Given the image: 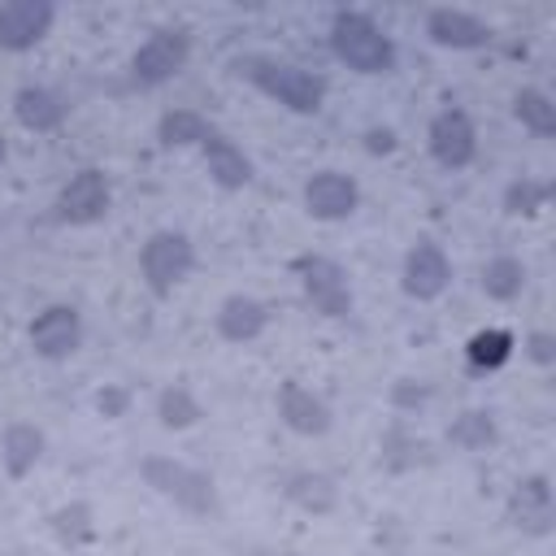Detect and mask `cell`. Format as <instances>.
Returning a JSON list of instances; mask_svg holds the SVG:
<instances>
[{"mask_svg": "<svg viewBox=\"0 0 556 556\" xmlns=\"http://www.w3.org/2000/svg\"><path fill=\"white\" fill-rule=\"evenodd\" d=\"M182 65H187V35H178V30H156V35L135 52L130 74H135V83L156 87V83L174 78Z\"/></svg>", "mask_w": 556, "mask_h": 556, "instance_id": "7", "label": "cell"}, {"mask_svg": "<svg viewBox=\"0 0 556 556\" xmlns=\"http://www.w3.org/2000/svg\"><path fill=\"white\" fill-rule=\"evenodd\" d=\"M139 265H143L148 287H152L156 295H165V291H174V287H178V282L191 274L195 252H191L187 235H178V230H156V235L143 243Z\"/></svg>", "mask_w": 556, "mask_h": 556, "instance_id": "4", "label": "cell"}, {"mask_svg": "<svg viewBox=\"0 0 556 556\" xmlns=\"http://www.w3.org/2000/svg\"><path fill=\"white\" fill-rule=\"evenodd\" d=\"M521 282H526V269H521V261H513V256H495V261L482 269V291H486L491 300H513V295H521Z\"/></svg>", "mask_w": 556, "mask_h": 556, "instance_id": "21", "label": "cell"}, {"mask_svg": "<svg viewBox=\"0 0 556 556\" xmlns=\"http://www.w3.org/2000/svg\"><path fill=\"white\" fill-rule=\"evenodd\" d=\"M200 417V404L182 391V387H169L165 395H161V421L169 426V430H182V426H191Z\"/></svg>", "mask_w": 556, "mask_h": 556, "instance_id": "26", "label": "cell"}, {"mask_svg": "<svg viewBox=\"0 0 556 556\" xmlns=\"http://www.w3.org/2000/svg\"><path fill=\"white\" fill-rule=\"evenodd\" d=\"M139 473L148 478V486H156L165 500H174V504L187 508V513H213V508H217L213 482H208V473H200V469H187V465L165 460V456H148V460L139 465Z\"/></svg>", "mask_w": 556, "mask_h": 556, "instance_id": "3", "label": "cell"}, {"mask_svg": "<svg viewBox=\"0 0 556 556\" xmlns=\"http://www.w3.org/2000/svg\"><path fill=\"white\" fill-rule=\"evenodd\" d=\"M83 343V321L70 304H48L35 321H30V348L48 361H65L74 348Z\"/></svg>", "mask_w": 556, "mask_h": 556, "instance_id": "8", "label": "cell"}, {"mask_svg": "<svg viewBox=\"0 0 556 556\" xmlns=\"http://www.w3.org/2000/svg\"><path fill=\"white\" fill-rule=\"evenodd\" d=\"M278 413H282V421H287L295 434H321V430L330 426V408H326L308 387H300V382H282V391H278Z\"/></svg>", "mask_w": 556, "mask_h": 556, "instance_id": "14", "label": "cell"}, {"mask_svg": "<svg viewBox=\"0 0 556 556\" xmlns=\"http://www.w3.org/2000/svg\"><path fill=\"white\" fill-rule=\"evenodd\" d=\"M52 26V4L43 0H17V4H4L0 9V48H35Z\"/></svg>", "mask_w": 556, "mask_h": 556, "instance_id": "11", "label": "cell"}, {"mask_svg": "<svg viewBox=\"0 0 556 556\" xmlns=\"http://www.w3.org/2000/svg\"><path fill=\"white\" fill-rule=\"evenodd\" d=\"M452 282V265L443 256L439 243H417L404 261V291L417 295V300H434L443 295V287Z\"/></svg>", "mask_w": 556, "mask_h": 556, "instance_id": "12", "label": "cell"}, {"mask_svg": "<svg viewBox=\"0 0 556 556\" xmlns=\"http://www.w3.org/2000/svg\"><path fill=\"white\" fill-rule=\"evenodd\" d=\"M208 135H213V126H208L200 113H191V109H174V113L161 117V143H169V148L204 143Z\"/></svg>", "mask_w": 556, "mask_h": 556, "instance_id": "20", "label": "cell"}, {"mask_svg": "<svg viewBox=\"0 0 556 556\" xmlns=\"http://www.w3.org/2000/svg\"><path fill=\"white\" fill-rule=\"evenodd\" d=\"M0 161H4V139H0Z\"/></svg>", "mask_w": 556, "mask_h": 556, "instance_id": "31", "label": "cell"}, {"mask_svg": "<svg viewBox=\"0 0 556 556\" xmlns=\"http://www.w3.org/2000/svg\"><path fill=\"white\" fill-rule=\"evenodd\" d=\"M330 48L356 74H387V70H395V43L365 13H339L334 26H330Z\"/></svg>", "mask_w": 556, "mask_h": 556, "instance_id": "2", "label": "cell"}, {"mask_svg": "<svg viewBox=\"0 0 556 556\" xmlns=\"http://www.w3.org/2000/svg\"><path fill=\"white\" fill-rule=\"evenodd\" d=\"M430 39L443 48H482L491 39V30L460 9H434L430 13Z\"/></svg>", "mask_w": 556, "mask_h": 556, "instance_id": "15", "label": "cell"}, {"mask_svg": "<svg viewBox=\"0 0 556 556\" xmlns=\"http://www.w3.org/2000/svg\"><path fill=\"white\" fill-rule=\"evenodd\" d=\"M287 495L300 504V508H313V513H326L330 504H334V482L326 478V473H300V478H291V486H287Z\"/></svg>", "mask_w": 556, "mask_h": 556, "instance_id": "23", "label": "cell"}, {"mask_svg": "<svg viewBox=\"0 0 556 556\" xmlns=\"http://www.w3.org/2000/svg\"><path fill=\"white\" fill-rule=\"evenodd\" d=\"M447 434H452V443H456V447L478 452V447H486V443L495 439V426H491V417H486V413H478V408H473V413H460V417H456V426H452Z\"/></svg>", "mask_w": 556, "mask_h": 556, "instance_id": "25", "label": "cell"}, {"mask_svg": "<svg viewBox=\"0 0 556 556\" xmlns=\"http://www.w3.org/2000/svg\"><path fill=\"white\" fill-rule=\"evenodd\" d=\"M513 356V334L508 330H482L469 339V361L478 369H500Z\"/></svg>", "mask_w": 556, "mask_h": 556, "instance_id": "22", "label": "cell"}, {"mask_svg": "<svg viewBox=\"0 0 556 556\" xmlns=\"http://www.w3.org/2000/svg\"><path fill=\"white\" fill-rule=\"evenodd\" d=\"M104 213H109V178L100 169H78L56 195V217L70 226L100 222Z\"/></svg>", "mask_w": 556, "mask_h": 556, "instance_id": "6", "label": "cell"}, {"mask_svg": "<svg viewBox=\"0 0 556 556\" xmlns=\"http://www.w3.org/2000/svg\"><path fill=\"white\" fill-rule=\"evenodd\" d=\"M547 182H530V178H517L508 191H504V208L508 213H539L543 200H547Z\"/></svg>", "mask_w": 556, "mask_h": 556, "instance_id": "27", "label": "cell"}, {"mask_svg": "<svg viewBox=\"0 0 556 556\" xmlns=\"http://www.w3.org/2000/svg\"><path fill=\"white\" fill-rule=\"evenodd\" d=\"M517 117H521V126H530L543 139L556 135V104L543 91H521L517 96Z\"/></svg>", "mask_w": 556, "mask_h": 556, "instance_id": "24", "label": "cell"}, {"mask_svg": "<svg viewBox=\"0 0 556 556\" xmlns=\"http://www.w3.org/2000/svg\"><path fill=\"white\" fill-rule=\"evenodd\" d=\"M508 513H513V521H517L526 534H547V530H552V486H547V478L534 473V478L517 482Z\"/></svg>", "mask_w": 556, "mask_h": 556, "instance_id": "13", "label": "cell"}, {"mask_svg": "<svg viewBox=\"0 0 556 556\" xmlns=\"http://www.w3.org/2000/svg\"><path fill=\"white\" fill-rule=\"evenodd\" d=\"M356 200H361L356 182H352L348 174H339V169H321V174H313L308 187H304V204H308V213L321 217V222L348 217V213L356 208Z\"/></svg>", "mask_w": 556, "mask_h": 556, "instance_id": "10", "label": "cell"}, {"mask_svg": "<svg viewBox=\"0 0 556 556\" xmlns=\"http://www.w3.org/2000/svg\"><path fill=\"white\" fill-rule=\"evenodd\" d=\"M295 274H300V287L308 295V304L326 317H348L352 313V287H348V274L326 261V256H295Z\"/></svg>", "mask_w": 556, "mask_h": 556, "instance_id": "5", "label": "cell"}, {"mask_svg": "<svg viewBox=\"0 0 556 556\" xmlns=\"http://www.w3.org/2000/svg\"><path fill=\"white\" fill-rule=\"evenodd\" d=\"M369 148H374V152H391V148H395V143H391V130H374V135H369Z\"/></svg>", "mask_w": 556, "mask_h": 556, "instance_id": "30", "label": "cell"}, {"mask_svg": "<svg viewBox=\"0 0 556 556\" xmlns=\"http://www.w3.org/2000/svg\"><path fill=\"white\" fill-rule=\"evenodd\" d=\"M96 404H100V413H104V417H117V413L126 408V391H100V400H96Z\"/></svg>", "mask_w": 556, "mask_h": 556, "instance_id": "28", "label": "cell"}, {"mask_svg": "<svg viewBox=\"0 0 556 556\" xmlns=\"http://www.w3.org/2000/svg\"><path fill=\"white\" fill-rule=\"evenodd\" d=\"M265 321H269V313H265V304L252 300V295H230V300L222 304V313H217V330H222L230 343L256 339V334L265 330Z\"/></svg>", "mask_w": 556, "mask_h": 556, "instance_id": "17", "label": "cell"}, {"mask_svg": "<svg viewBox=\"0 0 556 556\" xmlns=\"http://www.w3.org/2000/svg\"><path fill=\"white\" fill-rule=\"evenodd\" d=\"M530 356L547 365V361H552V334H534V339H530Z\"/></svg>", "mask_w": 556, "mask_h": 556, "instance_id": "29", "label": "cell"}, {"mask_svg": "<svg viewBox=\"0 0 556 556\" xmlns=\"http://www.w3.org/2000/svg\"><path fill=\"white\" fill-rule=\"evenodd\" d=\"M430 152L439 165L447 169H460L473 161L478 152V139H473V122L460 113V109H443L434 122H430Z\"/></svg>", "mask_w": 556, "mask_h": 556, "instance_id": "9", "label": "cell"}, {"mask_svg": "<svg viewBox=\"0 0 556 556\" xmlns=\"http://www.w3.org/2000/svg\"><path fill=\"white\" fill-rule=\"evenodd\" d=\"M13 109H17V122L30 126V130H52L65 117V104L52 91H43V87H22L17 100H13Z\"/></svg>", "mask_w": 556, "mask_h": 556, "instance_id": "18", "label": "cell"}, {"mask_svg": "<svg viewBox=\"0 0 556 556\" xmlns=\"http://www.w3.org/2000/svg\"><path fill=\"white\" fill-rule=\"evenodd\" d=\"M248 83H256L265 96H274L278 104L295 109V113H317L321 100H326V83L300 65H287V61H269V56H243L235 65Z\"/></svg>", "mask_w": 556, "mask_h": 556, "instance_id": "1", "label": "cell"}, {"mask_svg": "<svg viewBox=\"0 0 556 556\" xmlns=\"http://www.w3.org/2000/svg\"><path fill=\"white\" fill-rule=\"evenodd\" d=\"M39 452H43V434H39L35 426L17 421V426L4 430V469H9L13 478H22L26 469H35Z\"/></svg>", "mask_w": 556, "mask_h": 556, "instance_id": "19", "label": "cell"}, {"mask_svg": "<svg viewBox=\"0 0 556 556\" xmlns=\"http://www.w3.org/2000/svg\"><path fill=\"white\" fill-rule=\"evenodd\" d=\"M200 148H204L208 174H213V178H217L226 191H235V187H243V182L252 178V161H248V156H243V152H239V148H235L226 135H217V130H213V135H208Z\"/></svg>", "mask_w": 556, "mask_h": 556, "instance_id": "16", "label": "cell"}]
</instances>
